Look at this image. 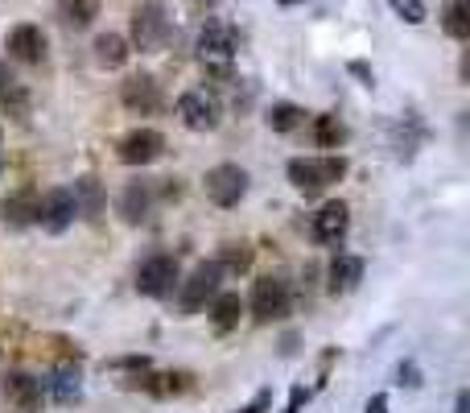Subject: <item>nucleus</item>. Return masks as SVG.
Instances as JSON below:
<instances>
[{
  "label": "nucleus",
  "mask_w": 470,
  "mask_h": 413,
  "mask_svg": "<svg viewBox=\"0 0 470 413\" xmlns=\"http://www.w3.org/2000/svg\"><path fill=\"white\" fill-rule=\"evenodd\" d=\"M347 170H351V165H347L342 153H322V157H293V162L285 165V178L301 195H322V190H331L334 182H342Z\"/></svg>",
  "instance_id": "f257e3e1"
},
{
  "label": "nucleus",
  "mask_w": 470,
  "mask_h": 413,
  "mask_svg": "<svg viewBox=\"0 0 470 413\" xmlns=\"http://www.w3.org/2000/svg\"><path fill=\"white\" fill-rule=\"evenodd\" d=\"M231 58H235V30L223 21H206L198 33V63L214 83H231Z\"/></svg>",
  "instance_id": "f03ea898"
},
{
  "label": "nucleus",
  "mask_w": 470,
  "mask_h": 413,
  "mask_svg": "<svg viewBox=\"0 0 470 413\" xmlns=\"http://www.w3.org/2000/svg\"><path fill=\"white\" fill-rule=\"evenodd\" d=\"M244 310H252L256 323H281V318L293 310V285H289L285 277H277V273H268V277H260V282L252 285Z\"/></svg>",
  "instance_id": "7ed1b4c3"
},
{
  "label": "nucleus",
  "mask_w": 470,
  "mask_h": 413,
  "mask_svg": "<svg viewBox=\"0 0 470 413\" xmlns=\"http://www.w3.org/2000/svg\"><path fill=\"white\" fill-rule=\"evenodd\" d=\"M178 282H182V265H178L173 252H153V257H145L137 265V294L145 298H157V302L173 298Z\"/></svg>",
  "instance_id": "20e7f679"
},
{
  "label": "nucleus",
  "mask_w": 470,
  "mask_h": 413,
  "mask_svg": "<svg viewBox=\"0 0 470 413\" xmlns=\"http://www.w3.org/2000/svg\"><path fill=\"white\" fill-rule=\"evenodd\" d=\"M223 277H227V273L219 269V261L194 265L190 277H186V282H178V310H182V318L198 315V310H203V306L219 294V282H223Z\"/></svg>",
  "instance_id": "39448f33"
},
{
  "label": "nucleus",
  "mask_w": 470,
  "mask_h": 413,
  "mask_svg": "<svg viewBox=\"0 0 470 413\" xmlns=\"http://www.w3.org/2000/svg\"><path fill=\"white\" fill-rule=\"evenodd\" d=\"M248 170L244 165H235V162H219V165H211L206 170V178H203V190H206V198H211L214 206H239L244 203V195H248Z\"/></svg>",
  "instance_id": "423d86ee"
},
{
  "label": "nucleus",
  "mask_w": 470,
  "mask_h": 413,
  "mask_svg": "<svg viewBox=\"0 0 470 413\" xmlns=\"http://www.w3.org/2000/svg\"><path fill=\"white\" fill-rule=\"evenodd\" d=\"M165 33H170V17H165V4L161 0H140L132 9V42L140 55H153L165 46Z\"/></svg>",
  "instance_id": "0eeeda50"
},
{
  "label": "nucleus",
  "mask_w": 470,
  "mask_h": 413,
  "mask_svg": "<svg viewBox=\"0 0 470 413\" xmlns=\"http://www.w3.org/2000/svg\"><path fill=\"white\" fill-rule=\"evenodd\" d=\"M178 116L190 132H214L219 129V120H223V108H219V99L214 91L206 88H190L178 96Z\"/></svg>",
  "instance_id": "6e6552de"
},
{
  "label": "nucleus",
  "mask_w": 470,
  "mask_h": 413,
  "mask_svg": "<svg viewBox=\"0 0 470 413\" xmlns=\"http://www.w3.org/2000/svg\"><path fill=\"white\" fill-rule=\"evenodd\" d=\"M0 397L13 413H42L46 405V384L29 372H4L0 376Z\"/></svg>",
  "instance_id": "1a4fd4ad"
},
{
  "label": "nucleus",
  "mask_w": 470,
  "mask_h": 413,
  "mask_svg": "<svg viewBox=\"0 0 470 413\" xmlns=\"http://www.w3.org/2000/svg\"><path fill=\"white\" fill-rule=\"evenodd\" d=\"M190 372H153V368H140V372H129L124 376V389L132 392H149V397H182L190 389Z\"/></svg>",
  "instance_id": "9d476101"
},
{
  "label": "nucleus",
  "mask_w": 470,
  "mask_h": 413,
  "mask_svg": "<svg viewBox=\"0 0 470 413\" xmlns=\"http://www.w3.org/2000/svg\"><path fill=\"white\" fill-rule=\"evenodd\" d=\"M38 206H42V195L38 186H17L9 195L0 198V223L9 232H25L38 223Z\"/></svg>",
  "instance_id": "9b49d317"
},
{
  "label": "nucleus",
  "mask_w": 470,
  "mask_h": 413,
  "mask_svg": "<svg viewBox=\"0 0 470 413\" xmlns=\"http://www.w3.org/2000/svg\"><path fill=\"white\" fill-rule=\"evenodd\" d=\"M161 153H165V137L157 129H132L116 145V157L124 165H153Z\"/></svg>",
  "instance_id": "f8f14e48"
},
{
  "label": "nucleus",
  "mask_w": 470,
  "mask_h": 413,
  "mask_svg": "<svg viewBox=\"0 0 470 413\" xmlns=\"http://www.w3.org/2000/svg\"><path fill=\"white\" fill-rule=\"evenodd\" d=\"M38 223H42L50 236L66 232L75 223V195H71V186H54L42 195V206H38Z\"/></svg>",
  "instance_id": "ddd939ff"
},
{
  "label": "nucleus",
  "mask_w": 470,
  "mask_h": 413,
  "mask_svg": "<svg viewBox=\"0 0 470 413\" xmlns=\"http://www.w3.org/2000/svg\"><path fill=\"white\" fill-rule=\"evenodd\" d=\"M120 104L132 116H153L161 108V83L153 75H129L120 83Z\"/></svg>",
  "instance_id": "4468645a"
},
{
  "label": "nucleus",
  "mask_w": 470,
  "mask_h": 413,
  "mask_svg": "<svg viewBox=\"0 0 470 413\" xmlns=\"http://www.w3.org/2000/svg\"><path fill=\"white\" fill-rule=\"evenodd\" d=\"M4 50H9L13 63H25V66H38L46 58V33L42 25H13L9 38H4Z\"/></svg>",
  "instance_id": "2eb2a0df"
},
{
  "label": "nucleus",
  "mask_w": 470,
  "mask_h": 413,
  "mask_svg": "<svg viewBox=\"0 0 470 413\" xmlns=\"http://www.w3.org/2000/svg\"><path fill=\"white\" fill-rule=\"evenodd\" d=\"M347 232H351V211H347V203H339V198L322 203V211L310 223V236L318 240V244H342Z\"/></svg>",
  "instance_id": "dca6fc26"
},
{
  "label": "nucleus",
  "mask_w": 470,
  "mask_h": 413,
  "mask_svg": "<svg viewBox=\"0 0 470 413\" xmlns=\"http://www.w3.org/2000/svg\"><path fill=\"white\" fill-rule=\"evenodd\" d=\"M153 211V182H145V178H137V182H129L124 190H120L116 198V215L129 223V228H140L145 219H149Z\"/></svg>",
  "instance_id": "f3484780"
},
{
  "label": "nucleus",
  "mask_w": 470,
  "mask_h": 413,
  "mask_svg": "<svg viewBox=\"0 0 470 413\" xmlns=\"http://www.w3.org/2000/svg\"><path fill=\"white\" fill-rule=\"evenodd\" d=\"M71 195H75V215H83L87 223H99L107 211V190L96 174H79L75 186H71Z\"/></svg>",
  "instance_id": "a211bd4d"
},
{
  "label": "nucleus",
  "mask_w": 470,
  "mask_h": 413,
  "mask_svg": "<svg viewBox=\"0 0 470 413\" xmlns=\"http://www.w3.org/2000/svg\"><path fill=\"white\" fill-rule=\"evenodd\" d=\"M359 282H364V257L339 252L331 261V269H326V294L342 298V294H351V290H359Z\"/></svg>",
  "instance_id": "6ab92c4d"
},
{
  "label": "nucleus",
  "mask_w": 470,
  "mask_h": 413,
  "mask_svg": "<svg viewBox=\"0 0 470 413\" xmlns=\"http://www.w3.org/2000/svg\"><path fill=\"white\" fill-rule=\"evenodd\" d=\"M211 326H214V335H231L235 326H239V318H244V298L231 294V290H219V294L211 298Z\"/></svg>",
  "instance_id": "aec40b11"
},
{
  "label": "nucleus",
  "mask_w": 470,
  "mask_h": 413,
  "mask_svg": "<svg viewBox=\"0 0 470 413\" xmlns=\"http://www.w3.org/2000/svg\"><path fill=\"white\" fill-rule=\"evenodd\" d=\"M54 17H58V25L71 33H83L96 25L99 17V0H58L54 4Z\"/></svg>",
  "instance_id": "412c9836"
},
{
  "label": "nucleus",
  "mask_w": 470,
  "mask_h": 413,
  "mask_svg": "<svg viewBox=\"0 0 470 413\" xmlns=\"http://www.w3.org/2000/svg\"><path fill=\"white\" fill-rule=\"evenodd\" d=\"M91 50H96V63L104 66V71H120V66L129 63V55H132V46H129L124 33H99Z\"/></svg>",
  "instance_id": "4be33fe9"
},
{
  "label": "nucleus",
  "mask_w": 470,
  "mask_h": 413,
  "mask_svg": "<svg viewBox=\"0 0 470 413\" xmlns=\"http://www.w3.org/2000/svg\"><path fill=\"white\" fill-rule=\"evenodd\" d=\"M252 261H256V249L248 244V240H227V244H219V269L223 273H248L252 269Z\"/></svg>",
  "instance_id": "5701e85b"
},
{
  "label": "nucleus",
  "mask_w": 470,
  "mask_h": 413,
  "mask_svg": "<svg viewBox=\"0 0 470 413\" xmlns=\"http://www.w3.org/2000/svg\"><path fill=\"white\" fill-rule=\"evenodd\" d=\"M0 108L13 112V116H25V108H29V96H25V88L13 79V71L4 63H0Z\"/></svg>",
  "instance_id": "b1692460"
},
{
  "label": "nucleus",
  "mask_w": 470,
  "mask_h": 413,
  "mask_svg": "<svg viewBox=\"0 0 470 413\" xmlns=\"http://www.w3.org/2000/svg\"><path fill=\"white\" fill-rule=\"evenodd\" d=\"M441 30H446L454 42H466L470 38V0H449L446 13H441Z\"/></svg>",
  "instance_id": "393cba45"
},
{
  "label": "nucleus",
  "mask_w": 470,
  "mask_h": 413,
  "mask_svg": "<svg viewBox=\"0 0 470 413\" xmlns=\"http://www.w3.org/2000/svg\"><path fill=\"white\" fill-rule=\"evenodd\" d=\"M264 124L273 132H293V129H301V124H306V108H298V104H285V99H281V104H273V108L264 112Z\"/></svg>",
  "instance_id": "a878e982"
},
{
  "label": "nucleus",
  "mask_w": 470,
  "mask_h": 413,
  "mask_svg": "<svg viewBox=\"0 0 470 413\" xmlns=\"http://www.w3.org/2000/svg\"><path fill=\"white\" fill-rule=\"evenodd\" d=\"M314 141H318L322 149H339V145L347 141V124H342L334 112H326V116L314 120Z\"/></svg>",
  "instance_id": "bb28decb"
},
{
  "label": "nucleus",
  "mask_w": 470,
  "mask_h": 413,
  "mask_svg": "<svg viewBox=\"0 0 470 413\" xmlns=\"http://www.w3.org/2000/svg\"><path fill=\"white\" fill-rule=\"evenodd\" d=\"M388 4H392V13L400 21H408V25L425 21V0H388Z\"/></svg>",
  "instance_id": "cd10ccee"
},
{
  "label": "nucleus",
  "mask_w": 470,
  "mask_h": 413,
  "mask_svg": "<svg viewBox=\"0 0 470 413\" xmlns=\"http://www.w3.org/2000/svg\"><path fill=\"white\" fill-rule=\"evenodd\" d=\"M79 392H83V389H79V376H71V372H58V376H54V397H58V401H63V405H71V401H79Z\"/></svg>",
  "instance_id": "c85d7f7f"
},
{
  "label": "nucleus",
  "mask_w": 470,
  "mask_h": 413,
  "mask_svg": "<svg viewBox=\"0 0 470 413\" xmlns=\"http://www.w3.org/2000/svg\"><path fill=\"white\" fill-rule=\"evenodd\" d=\"M104 368H112V372H140V368H153V359L149 356H116V359H107Z\"/></svg>",
  "instance_id": "c756f323"
},
{
  "label": "nucleus",
  "mask_w": 470,
  "mask_h": 413,
  "mask_svg": "<svg viewBox=\"0 0 470 413\" xmlns=\"http://www.w3.org/2000/svg\"><path fill=\"white\" fill-rule=\"evenodd\" d=\"M268 405H273V389H260L256 397H252V401L244 405V409H235V413H264Z\"/></svg>",
  "instance_id": "7c9ffc66"
},
{
  "label": "nucleus",
  "mask_w": 470,
  "mask_h": 413,
  "mask_svg": "<svg viewBox=\"0 0 470 413\" xmlns=\"http://www.w3.org/2000/svg\"><path fill=\"white\" fill-rule=\"evenodd\" d=\"M310 401V389L306 384H293V392H289V405H285V413H301V405Z\"/></svg>",
  "instance_id": "2f4dec72"
},
{
  "label": "nucleus",
  "mask_w": 470,
  "mask_h": 413,
  "mask_svg": "<svg viewBox=\"0 0 470 413\" xmlns=\"http://www.w3.org/2000/svg\"><path fill=\"white\" fill-rule=\"evenodd\" d=\"M347 71H351V75L359 79L364 88H375V75H372V66H367V63H359V58H355V63H347Z\"/></svg>",
  "instance_id": "473e14b6"
},
{
  "label": "nucleus",
  "mask_w": 470,
  "mask_h": 413,
  "mask_svg": "<svg viewBox=\"0 0 470 413\" xmlns=\"http://www.w3.org/2000/svg\"><path fill=\"white\" fill-rule=\"evenodd\" d=\"M400 384H408V389H421V372H417V364H400Z\"/></svg>",
  "instance_id": "72a5a7b5"
},
{
  "label": "nucleus",
  "mask_w": 470,
  "mask_h": 413,
  "mask_svg": "<svg viewBox=\"0 0 470 413\" xmlns=\"http://www.w3.org/2000/svg\"><path fill=\"white\" fill-rule=\"evenodd\" d=\"M364 413H388V397H384V392H372L367 405H364Z\"/></svg>",
  "instance_id": "f704fd0d"
},
{
  "label": "nucleus",
  "mask_w": 470,
  "mask_h": 413,
  "mask_svg": "<svg viewBox=\"0 0 470 413\" xmlns=\"http://www.w3.org/2000/svg\"><path fill=\"white\" fill-rule=\"evenodd\" d=\"M182 195V186H178V178H165V186H161V198H178Z\"/></svg>",
  "instance_id": "c9c22d12"
},
{
  "label": "nucleus",
  "mask_w": 470,
  "mask_h": 413,
  "mask_svg": "<svg viewBox=\"0 0 470 413\" xmlns=\"http://www.w3.org/2000/svg\"><path fill=\"white\" fill-rule=\"evenodd\" d=\"M454 413H470V392H466V389L458 392V401H454Z\"/></svg>",
  "instance_id": "e433bc0d"
},
{
  "label": "nucleus",
  "mask_w": 470,
  "mask_h": 413,
  "mask_svg": "<svg viewBox=\"0 0 470 413\" xmlns=\"http://www.w3.org/2000/svg\"><path fill=\"white\" fill-rule=\"evenodd\" d=\"M0 178H4V157H0Z\"/></svg>",
  "instance_id": "4c0bfd02"
},
{
  "label": "nucleus",
  "mask_w": 470,
  "mask_h": 413,
  "mask_svg": "<svg viewBox=\"0 0 470 413\" xmlns=\"http://www.w3.org/2000/svg\"><path fill=\"white\" fill-rule=\"evenodd\" d=\"M281 4H293V0H281Z\"/></svg>",
  "instance_id": "58836bf2"
},
{
  "label": "nucleus",
  "mask_w": 470,
  "mask_h": 413,
  "mask_svg": "<svg viewBox=\"0 0 470 413\" xmlns=\"http://www.w3.org/2000/svg\"><path fill=\"white\" fill-rule=\"evenodd\" d=\"M0 141H4V132H0Z\"/></svg>",
  "instance_id": "ea45409f"
}]
</instances>
